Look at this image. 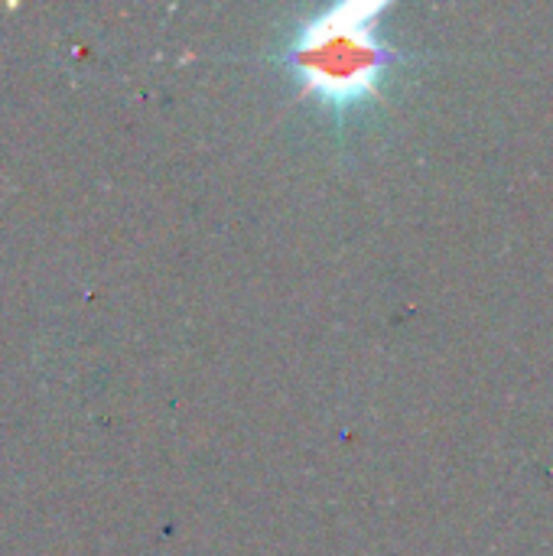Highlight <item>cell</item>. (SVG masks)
I'll use <instances>...</instances> for the list:
<instances>
[{
    "instance_id": "6da1fadb",
    "label": "cell",
    "mask_w": 553,
    "mask_h": 556,
    "mask_svg": "<svg viewBox=\"0 0 553 556\" xmlns=\"http://www.w3.org/2000/svg\"><path fill=\"white\" fill-rule=\"evenodd\" d=\"M391 3L342 0L306 13L274 52L297 101H313L339 130L385 101L388 81L407 65V52L385 29Z\"/></svg>"
}]
</instances>
